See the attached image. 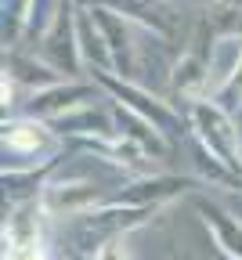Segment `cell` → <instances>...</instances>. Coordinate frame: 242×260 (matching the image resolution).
I'll use <instances>...</instances> for the list:
<instances>
[{"instance_id":"1","label":"cell","mask_w":242,"mask_h":260,"mask_svg":"<svg viewBox=\"0 0 242 260\" xmlns=\"http://www.w3.org/2000/svg\"><path fill=\"white\" fill-rule=\"evenodd\" d=\"M188 123H192V130H195L199 145L210 152L214 159H221L228 170H235V174L242 177V138H238L231 116H228L217 102L202 98V102H192V105H188Z\"/></svg>"},{"instance_id":"2","label":"cell","mask_w":242,"mask_h":260,"mask_svg":"<svg viewBox=\"0 0 242 260\" xmlns=\"http://www.w3.org/2000/svg\"><path fill=\"white\" fill-rule=\"evenodd\" d=\"M94 25L101 29V37L109 44L112 54V69L119 73V80H134L141 73V58H137V40H141V29H134V22L119 11L109 8H90Z\"/></svg>"},{"instance_id":"3","label":"cell","mask_w":242,"mask_h":260,"mask_svg":"<svg viewBox=\"0 0 242 260\" xmlns=\"http://www.w3.org/2000/svg\"><path fill=\"white\" fill-rule=\"evenodd\" d=\"M40 58H44L47 65H54L62 76H76V73H80V65H83L80 25H76V11H73L69 0H65V8H62L54 29L47 32V40L40 44Z\"/></svg>"},{"instance_id":"4","label":"cell","mask_w":242,"mask_h":260,"mask_svg":"<svg viewBox=\"0 0 242 260\" xmlns=\"http://www.w3.org/2000/svg\"><path fill=\"white\" fill-rule=\"evenodd\" d=\"M94 83L105 87V90H112V94L119 98L123 109L137 112L141 119H148L152 126H166V130H181V126H185L181 116L170 109L166 102H156V94H148V90H141V87H130L127 80H116V76H109V73H94Z\"/></svg>"},{"instance_id":"5","label":"cell","mask_w":242,"mask_h":260,"mask_svg":"<svg viewBox=\"0 0 242 260\" xmlns=\"http://www.w3.org/2000/svg\"><path fill=\"white\" fill-rule=\"evenodd\" d=\"M51 145H54V130L44 119H8L4 123V152H8V159L29 155L37 167H44L51 159H40V155H47Z\"/></svg>"},{"instance_id":"6","label":"cell","mask_w":242,"mask_h":260,"mask_svg":"<svg viewBox=\"0 0 242 260\" xmlns=\"http://www.w3.org/2000/svg\"><path fill=\"white\" fill-rule=\"evenodd\" d=\"M101 203V188L94 181H58V184H44L40 206L47 213L58 217H76V213H90Z\"/></svg>"},{"instance_id":"7","label":"cell","mask_w":242,"mask_h":260,"mask_svg":"<svg viewBox=\"0 0 242 260\" xmlns=\"http://www.w3.org/2000/svg\"><path fill=\"white\" fill-rule=\"evenodd\" d=\"M51 130L62 138H112V112L105 105H80L73 112H65L58 119H51Z\"/></svg>"},{"instance_id":"8","label":"cell","mask_w":242,"mask_h":260,"mask_svg":"<svg viewBox=\"0 0 242 260\" xmlns=\"http://www.w3.org/2000/svg\"><path fill=\"white\" fill-rule=\"evenodd\" d=\"M98 90L94 87H80V83H58L51 90H40V94H33V102H29V119H58L65 112H73L80 105H90V102H80V98H94Z\"/></svg>"},{"instance_id":"9","label":"cell","mask_w":242,"mask_h":260,"mask_svg":"<svg viewBox=\"0 0 242 260\" xmlns=\"http://www.w3.org/2000/svg\"><path fill=\"white\" fill-rule=\"evenodd\" d=\"M4 76H8L11 83H22V87L33 90V94H40V90H51V87L65 83V76L54 69V65H47L40 54H22V58H18L15 51H8Z\"/></svg>"},{"instance_id":"10","label":"cell","mask_w":242,"mask_h":260,"mask_svg":"<svg viewBox=\"0 0 242 260\" xmlns=\"http://www.w3.org/2000/svg\"><path fill=\"white\" fill-rule=\"evenodd\" d=\"M242 65V37H221L214 40L210 54H206V69H210V102L231 83V76Z\"/></svg>"},{"instance_id":"11","label":"cell","mask_w":242,"mask_h":260,"mask_svg":"<svg viewBox=\"0 0 242 260\" xmlns=\"http://www.w3.org/2000/svg\"><path fill=\"white\" fill-rule=\"evenodd\" d=\"M192 181H185V177H141L137 184H130L127 191H119L116 195V203H123V206H145V203H159L163 195L170 199V195H177V191H185Z\"/></svg>"},{"instance_id":"12","label":"cell","mask_w":242,"mask_h":260,"mask_svg":"<svg viewBox=\"0 0 242 260\" xmlns=\"http://www.w3.org/2000/svg\"><path fill=\"white\" fill-rule=\"evenodd\" d=\"M65 8V0H29V11H25V37L33 44H44L47 32L54 29L58 15Z\"/></svg>"},{"instance_id":"13","label":"cell","mask_w":242,"mask_h":260,"mask_svg":"<svg viewBox=\"0 0 242 260\" xmlns=\"http://www.w3.org/2000/svg\"><path fill=\"white\" fill-rule=\"evenodd\" d=\"M199 206H202V213H206V224L214 228L217 242H224V249H228L235 260H242V224L231 220L228 213H221V210L210 206V203H199Z\"/></svg>"},{"instance_id":"14","label":"cell","mask_w":242,"mask_h":260,"mask_svg":"<svg viewBox=\"0 0 242 260\" xmlns=\"http://www.w3.org/2000/svg\"><path fill=\"white\" fill-rule=\"evenodd\" d=\"M214 102H217V105H221L224 112H228V109H238V105H242V65H238V73L231 76V83H228V87H224V90H221V94L214 98Z\"/></svg>"},{"instance_id":"15","label":"cell","mask_w":242,"mask_h":260,"mask_svg":"<svg viewBox=\"0 0 242 260\" xmlns=\"http://www.w3.org/2000/svg\"><path fill=\"white\" fill-rule=\"evenodd\" d=\"M8 260H47L40 242H25V246H8Z\"/></svg>"},{"instance_id":"16","label":"cell","mask_w":242,"mask_h":260,"mask_svg":"<svg viewBox=\"0 0 242 260\" xmlns=\"http://www.w3.org/2000/svg\"><path fill=\"white\" fill-rule=\"evenodd\" d=\"M98 260H127V249H123L116 239H105V242H101V249H98Z\"/></svg>"}]
</instances>
